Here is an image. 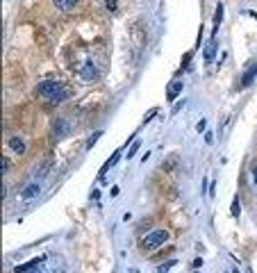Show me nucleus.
Instances as JSON below:
<instances>
[{
    "mask_svg": "<svg viewBox=\"0 0 257 273\" xmlns=\"http://www.w3.org/2000/svg\"><path fill=\"white\" fill-rule=\"evenodd\" d=\"M50 273H64V271H61V269H55V271H50Z\"/></svg>",
    "mask_w": 257,
    "mask_h": 273,
    "instance_id": "obj_23",
    "label": "nucleus"
},
{
    "mask_svg": "<svg viewBox=\"0 0 257 273\" xmlns=\"http://www.w3.org/2000/svg\"><path fill=\"white\" fill-rule=\"evenodd\" d=\"M180 91H182V82H175V84H171L166 91V100H175V98L180 96Z\"/></svg>",
    "mask_w": 257,
    "mask_h": 273,
    "instance_id": "obj_11",
    "label": "nucleus"
},
{
    "mask_svg": "<svg viewBox=\"0 0 257 273\" xmlns=\"http://www.w3.org/2000/svg\"><path fill=\"white\" fill-rule=\"evenodd\" d=\"M168 241V232L166 230H152L148 235L141 239V246H144L146 251H157L162 244H166Z\"/></svg>",
    "mask_w": 257,
    "mask_h": 273,
    "instance_id": "obj_2",
    "label": "nucleus"
},
{
    "mask_svg": "<svg viewBox=\"0 0 257 273\" xmlns=\"http://www.w3.org/2000/svg\"><path fill=\"white\" fill-rule=\"evenodd\" d=\"M9 146H12V150H14L16 155H23V153H25V144H23L21 137H9Z\"/></svg>",
    "mask_w": 257,
    "mask_h": 273,
    "instance_id": "obj_8",
    "label": "nucleus"
},
{
    "mask_svg": "<svg viewBox=\"0 0 257 273\" xmlns=\"http://www.w3.org/2000/svg\"><path fill=\"white\" fill-rule=\"evenodd\" d=\"M0 171H2V176H7V171H9V160L7 157H2V166H0Z\"/></svg>",
    "mask_w": 257,
    "mask_h": 273,
    "instance_id": "obj_16",
    "label": "nucleus"
},
{
    "mask_svg": "<svg viewBox=\"0 0 257 273\" xmlns=\"http://www.w3.org/2000/svg\"><path fill=\"white\" fill-rule=\"evenodd\" d=\"M107 7L114 12V9H116V0H109V2H107Z\"/></svg>",
    "mask_w": 257,
    "mask_h": 273,
    "instance_id": "obj_22",
    "label": "nucleus"
},
{
    "mask_svg": "<svg viewBox=\"0 0 257 273\" xmlns=\"http://www.w3.org/2000/svg\"><path fill=\"white\" fill-rule=\"evenodd\" d=\"M37 96H41L45 103H50V105H60L61 100L68 98V89L61 82L48 80V82H41L37 87Z\"/></svg>",
    "mask_w": 257,
    "mask_h": 273,
    "instance_id": "obj_1",
    "label": "nucleus"
},
{
    "mask_svg": "<svg viewBox=\"0 0 257 273\" xmlns=\"http://www.w3.org/2000/svg\"><path fill=\"white\" fill-rule=\"evenodd\" d=\"M80 78H82L84 82H91L98 78V68L93 66V62H84V66L80 68Z\"/></svg>",
    "mask_w": 257,
    "mask_h": 273,
    "instance_id": "obj_5",
    "label": "nucleus"
},
{
    "mask_svg": "<svg viewBox=\"0 0 257 273\" xmlns=\"http://www.w3.org/2000/svg\"><path fill=\"white\" fill-rule=\"evenodd\" d=\"M214 52H216V39H212V41H210V46L205 48V64L214 62Z\"/></svg>",
    "mask_w": 257,
    "mask_h": 273,
    "instance_id": "obj_12",
    "label": "nucleus"
},
{
    "mask_svg": "<svg viewBox=\"0 0 257 273\" xmlns=\"http://www.w3.org/2000/svg\"><path fill=\"white\" fill-rule=\"evenodd\" d=\"M39 192H41V187L34 182V185H30V187H25V192H23V200H30V198H34V196H39Z\"/></svg>",
    "mask_w": 257,
    "mask_h": 273,
    "instance_id": "obj_10",
    "label": "nucleus"
},
{
    "mask_svg": "<svg viewBox=\"0 0 257 273\" xmlns=\"http://www.w3.org/2000/svg\"><path fill=\"white\" fill-rule=\"evenodd\" d=\"M136 148H139V141H136V144H132V148H130V150H128V157H135Z\"/></svg>",
    "mask_w": 257,
    "mask_h": 273,
    "instance_id": "obj_19",
    "label": "nucleus"
},
{
    "mask_svg": "<svg viewBox=\"0 0 257 273\" xmlns=\"http://www.w3.org/2000/svg\"><path fill=\"white\" fill-rule=\"evenodd\" d=\"M253 182H255V185H257V164H255V166H253Z\"/></svg>",
    "mask_w": 257,
    "mask_h": 273,
    "instance_id": "obj_21",
    "label": "nucleus"
},
{
    "mask_svg": "<svg viewBox=\"0 0 257 273\" xmlns=\"http://www.w3.org/2000/svg\"><path fill=\"white\" fill-rule=\"evenodd\" d=\"M221 21H223V5H216V12H214V32H216V28L221 25Z\"/></svg>",
    "mask_w": 257,
    "mask_h": 273,
    "instance_id": "obj_13",
    "label": "nucleus"
},
{
    "mask_svg": "<svg viewBox=\"0 0 257 273\" xmlns=\"http://www.w3.org/2000/svg\"><path fill=\"white\" fill-rule=\"evenodd\" d=\"M255 78H257V64H250V66L246 68V73H243V78H242V84H243V87H250Z\"/></svg>",
    "mask_w": 257,
    "mask_h": 273,
    "instance_id": "obj_6",
    "label": "nucleus"
},
{
    "mask_svg": "<svg viewBox=\"0 0 257 273\" xmlns=\"http://www.w3.org/2000/svg\"><path fill=\"white\" fill-rule=\"evenodd\" d=\"M80 2V0H53V5L57 9H61V12H68V9H73Z\"/></svg>",
    "mask_w": 257,
    "mask_h": 273,
    "instance_id": "obj_9",
    "label": "nucleus"
},
{
    "mask_svg": "<svg viewBox=\"0 0 257 273\" xmlns=\"http://www.w3.org/2000/svg\"><path fill=\"white\" fill-rule=\"evenodd\" d=\"M45 262V255H39V257H34V259H30V262H25V264H21V266H16L14 269V273H32V271H37L39 266Z\"/></svg>",
    "mask_w": 257,
    "mask_h": 273,
    "instance_id": "obj_3",
    "label": "nucleus"
},
{
    "mask_svg": "<svg viewBox=\"0 0 257 273\" xmlns=\"http://www.w3.org/2000/svg\"><path fill=\"white\" fill-rule=\"evenodd\" d=\"M68 132H71V130H68V121H66V118H55V123H53V137H55V139L66 137Z\"/></svg>",
    "mask_w": 257,
    "mask_h": 273,
    "instance_id": "obj_4",
    "label": "nucleus"
},
{
    "mask_svg": "<svg viewBox=\"0 0 257 273\" xmlns=\"http://www.w3.org/2000/svg\"><path fill=\"white\" fill-rule=\"evenodd\" d=\"M205 126H207V123H205V118H200V121H198V126H196V132H205Z\"/></svg>",
    "mask_w": 257,
    "mask_h": 273,
    "instance_id": "obj_18",
    "label": "nucleus"
},
{
    "mask_svg": "<svg viewBox=\"0 0 257 273\" xmlns=\"http://www.w3.org/2000/svg\"><path fill=\"white\" fill-rule=\"evenodd\" d=\"M155 114H157V110H151V112H148V114H146V118H144V123H148V121H151Z\"/></svg>",
    "mask_w": 257,
    "mask_h": 273,
    "instance_id": "obj_20",
    "label": "nucleus"
},
{
    "mask_svg": "<svg viewBox=\"0 0 257 273\" xmlns=\"http://www.w3.org/2000/svg\"><path fill=\"white\" fill-rule=\"evenodd\" d=\"M232 216H239V198L232 200Z\"/></svg>",
    "mask_w": 257,
    "mask_h": 273,
    "instance_id": "obj_17",
    "label": "nucleus"
},
{
    "mask_svg": "<svg viewBox=\"0 0 257 273\" xmlns=\"http://www.w3.org/2000/svg\"><path fill=\"white\" fill-rule=\"evenodd\" d=\"M173 266H175V259H168V262H164V264L157 266V273H168Z\"/></svg>",
    "mask_w": 257,
    "mask_h": 273,
    "instance_id": "obj_15",
    "label": "nucleus"
},
{
    "mask_svg": "<svg viewBox=\"0 0 257 273\" xmlns=\"http://www.w3.org/2000/svg\"><path fill=\"white\" fill-rule=\"evenodd\" d=\"M121 155H123V150H116V153H114V155L109 157V160H107V162H105V166H103V169H100V173H98V180H100V177H103V176H105L107 171L112 169V166H114V164H116V162H119V160H121Z\"/></svg>",
    "mask_w": 257,
    "mask_h": 273,
    "instance_id": "obj_7",
    "label": "nucleus"
},
{
    "mask_svg": "<svg viewBox=\"0 0 257 273\" xmlns=\"http://www.w3.org/2000/svg\"><path fill=\"white\" fill-rule=\"evenodd\" d=\"M100 137H103V130H96V132H93V134H91V137H89V139H87V148H89V150H91V148L96 146V141H98Z\"/></svg>",
    "mask_w": 257,
    "mask_h": 273,
    "instance_id": "obj_14",
    "label": "nucleus"
}]
</instances>
